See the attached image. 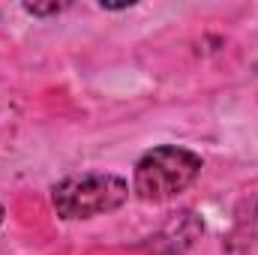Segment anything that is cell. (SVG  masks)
Segmentation results:
<instances>
[{
    "mask_svg": "<svg viewBox=\"0 0 258 255\" xmlns=\"http://www.w3.org/2000/svg\"><path fill=\"white\" fill-rule=\"evenodd\" d=\"M198 174H201L198 153L186 150V147L162 144V147L147 150L135 162L132 192L141 201H165V198H174L177 192H183L186 186H192Z\"/></svg>",
    "mask_w": 258,
    "mask_h": 255,
    "instance_id": "cell-1",
    "label": "cell"
},
{
    "mask_svg": "<svg viewBox=\"0 0 258 255\" xmlns=\"http://www.w3.org/2000/svg\"><path fill=\"white\" fill-rule=\"evenodd\" d=\"M129 183L108 171H84L69 174L51 189V204L63 219H90L117 210L126 204Z\"/></svg>",
    "mask_w": 258,
    "mask_h": 255,
    "instance_id": "cell-2",
    "label": "cell"
},
{
    "mask_svg": "<svg viewBox=\"0 0 258 255\" xmlns=\"http://www.w3.org/2000/svg\"><path fill=\"white\" fill-rule=\"evenodd\" d=\"M66 3H48V6H39V3H24V12H30V15H57V12H63Z\"/></svg>",
    "mask_w": 258,
    "mask_h": 255,
    "instance_id": "cell-3",
    "label": "cell"
},
{
    "mask_svg": "<svg viewBox=\"0 0 258 255\" xmlns=\"http://www.w3.org/2000/svg\"><path fill=\"white\" fill-rule=\"evenodd\" d=\"M0 225H3V204H0Z\"/></svg>",
    "mask_w": 258,
    "mask_h": 255,
    "instance_id": "cell-4",
    "label": "cell"
}]
</instances>
